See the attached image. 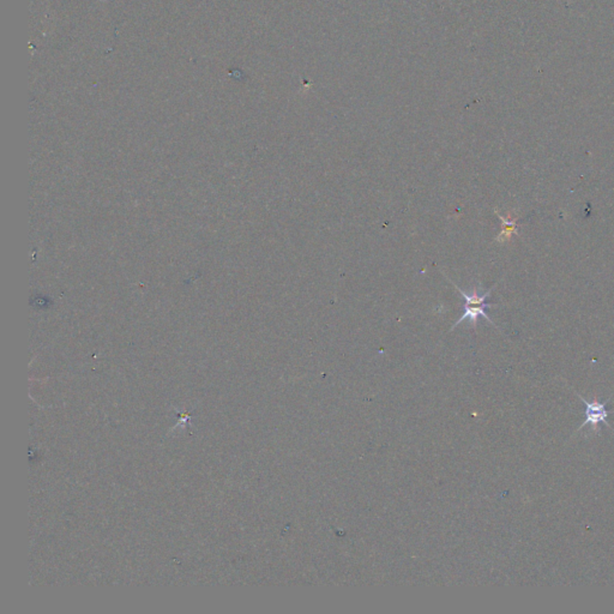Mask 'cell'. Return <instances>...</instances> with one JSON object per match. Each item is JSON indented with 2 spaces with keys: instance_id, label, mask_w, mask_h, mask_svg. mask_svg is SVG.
<instances>
[{
  "instance_id": "6da1fadb",
  "label": "cell",
  "mask_w": 614,
  "mask_h": 614,
  "mask_svg": "<svg viewBox=\"0 0 614 614\" xmlns=\"http://www.w3.org/2000/svg\"><path fill=\"white\" fill-rule=\"evenodd\" d=\"M450 280V279H449ZM450 282L453 283V287L458 289L460 294H461V297L463 298V314H462L461 318L458 319V322L453 324L451 330L455 329L456 326H460L461 323L465 322L466 319L469 321L470 324L473 326V328H476L478 326V319L479 317H483L486 319L487 322L490 323L492 326H495V322H492V319H490L486 314V309H490V307H493L492 304H487L486 299L490 297V292L493 291L495 287H492V288L488 289L486 293H483L481 294L480 292V289L481 287L478 286V287H474L472 293H467L465 291H462L458 286H456V283H453V281L450 280Z\"/></svg>"
},
{
  "instance_id": "3957f363",
  "label": "cell",
  "mask_w": 614,
  "mask_h": 614,
  "mask_svg": "<svg viewBox=\"0 0 614 614\" xmlns=\"http://www.w3.org/2000/svg\"><path fill=\"white\" fill-rule=\"evenodd\" d=\"M495 214L498 216V219L502 221V232L495 238V241L499 243H507V241L512 240V235L519 234L517 218H515V219L504 218L503 215L499 214L498 211H495Z\"/></svg>"
},
{
  "instance_id": "7a4b0ae2",
  "label": "cell",
  "mask_w": 614,
  "mask_h": 614,
  "mask_svg": "<svg viewBox=\"0 0 614 614\" xmlns=\"http://www.w3.org/2000/svg\"><path fill=\"white\" fill-rule=\"evenodd\" d=\"M578 397L583 401L585 409H587V418H585V421L581 425V427H580L578 431L583 429L587 425H590L594 432L599 433V431H600V424H601V422H605L607 426H610L608 422H607L608 412L606 411V404L599 402L596 397H595L593 401H587L585 397H582L580 394H578Z\"/></svg>"
}]
</instances>
